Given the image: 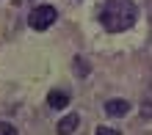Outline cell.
Here are the masks:
<instances>
[{"instance_id": "5b68a950", "label": "cell", "mask_w": 152, "mask_h": 135, "mask_svg": "<svg viewBox=\"0 0 152 135\" xmlns=\"http://www.w3.org/2000/svg\"><path fill=\"white\" fill-rule=\"evenodd\" d=\"M105 113L108 116H124V113H130V102L127 99H108L105 102Z\"/></svg>"}, {"instance_id": "277c9868", "label": "cell", "mask_w": 152, "mask_h": 135, "mask_svg": "<svg viewBox=\"0 0 152 135\" xmlns=\"http://www.w3.org/2000/svg\"><path fill=\"white\" fill-rule=\"evenodd\" d=\"M77 127H80V116H77V113H66L64 119L58 121L56 132H58V135H72V132H75Z\"/></svg>"}, {"instance_id": "7a4b0ae2", "label": "cell", "mask_w": 152, "mask_h": 135, "mask_svg": "<svg viewBox=\"0 0 152 135\" xmlns=\"http://www.w3.org/2000/svg\"><path fill=\"white\" fill-rule=\"evenodd\" d=\"M56 20H58L56 6H39V8H31V14H28V25L33 30H47Z\"/></svg>"}, {"instance_id": "3957f363", "label": "cell", "mask_w": 152, "mask_h": 135, "mask_svg": "<svg viewBox=\"0 0 152 135\" xmlns=\"http://www.w3.org/2000/svg\"><path fill=\"white\" fill-rule=\"evenodd\" d=\"M69 91H61V88H53V91L47 94V105L53 107V110H64V107L69 105Z\"/></svg>"}, {"instance_id": "ba28073f", "label": "cell", "mask_w": 152, "mask_h": 135, "mask_svg": "<svg viewBox=\"0 0 152 135\" xmlns=\"http://www.w3.org/2000/svg\"><path fill=\"white\" fill-rule=\"evenodd\" d=\"M97 135H122V132L113 127H97Z\"/></svg>"}, {"instance_id": "6da1fadb", "label": "cell", "mask_w": 152, "mask_h": 135, "mask_svg": "<svg viewBox=\"0 0 152 135\" xmlns=\"http://www.w3.org/2000/svg\"><path fill=\"white\" fill-rule=\"evenodd\" d=\"M136 20H138V8L133 0H105V6L100 11L102 28L111 33H122V30L133 28Z\"/></svg>"}, {"instance_id": "52a82bcc", "label": "cell", "mask_w": 152, "mask_h": 135, "mask_svg": "<svg viewBox=\"0 0 152 135\" xmlns=\"http://www.w3.org/2000/svg\"><path fill=\"white\" fill-rule=\"evenodd\" d=\"M0 135H17V130H14L8 121H0Z\"/></svg>"}, {"instance_id": "8992f818", "label": "cell", "mask_w": 152, "mask_h": 135, "mask_svg": "<svg viewBox=\"0 0 152 135\" xmlns=\"http://www.w3.org/2000/svg\"><path fill=\"white\" fill-rule=\"evenodd\" d=\"M72 66H75V75H77V77H88V72H91L88 61H86V58H80V55L72 61Z\"/></svg>"}]
</instances>
